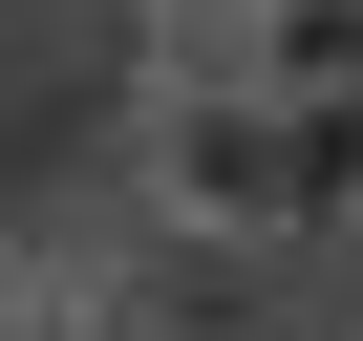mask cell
Instances as JSON below:
<instances>
[{
	"label": "cell",
	"instance_id": "6da1fadb",
	"mask_svg": "<svg viewBox=\"0 0 363 341\" xmlns=\"http://www.w3.org/2000/svg\"><path fill=\"white\" fill-rule=\"evenodd\" d=\"M150 192L193 214V235H278V214H320V107H278L257 64H193L150 107Z\"/></svg>",
	"mask_w": 363,
	"mask_h": 341
},
{
	"label": "cell",
	"instance_id": "7a4b0ae2",
	"mask_svg": "<svg viewBox=\"0 0 363 341\" xmlns=\"http://www.w3.org/2000/svg\"><path fill=\"white\" fill-rule=\"evenodd\" d=\"M235 64L278 107H363V0H235Z\"/></svg>",
	"mask_w": 363,
	"mask_h": 341
}]
</instances>
